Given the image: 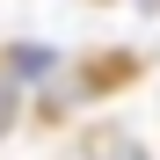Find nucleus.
<instances>
[{"instance_id": "obj_1", "label": "nucleus", "mask_w": 160, "mask_h": 160, "mask_svg": "<svg viewBox=\"0 0 160 160\" xmlns=\"http://www.w3.org/2000/svg\"><path fill=\"white\" fill-rule=\"evenodd\" d=\"M66 160H153L131 131H117V124H102V131H80V146L66 153Z\"/></svg>"}]
</instances>
